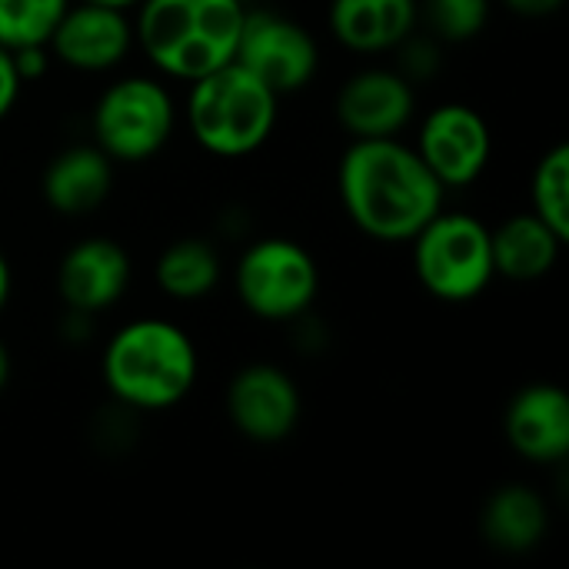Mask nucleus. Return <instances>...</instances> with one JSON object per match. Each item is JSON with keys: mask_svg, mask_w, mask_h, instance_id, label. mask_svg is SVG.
<instances>
[{"mask_svg": "<svg viewBox=\"0 0 569 569\" xmlns=\"http://www.w3.org/2000/svg\"><path fill=\"white\" fill-rule=\"evenodd\" d=\"M337 190L350 223L380 243H410L447 197L420 153L397 137L353 140L337 167Z\"/></svg>", "mask_w": 569, "mask_h": 569, "instance_id": "1", "label": "nucleus"}, {"mask_svg": "<svg viewBox=\"0 0 569 569\" xmlns=\"http://www.w3.org/2000/svg\"><path fill=\"white\" fill-rule=\"evenodd\" d=\"M110 397L133 413L177 407L197 383L200 357L183 327L163 317L123 323L100 360Z\"/></svg>", "mask_w": 569, "mask_h": 569, "instance_id": "2", "label": "nucleus"}, {"mask_svg": "<svg viewBox=\"0 0 569 569\" xmlns=\"http://www.w3.org/2000/svg\"><path fill=\"white\" fill-rule=\"evenodd\" d=\"M137 7L133 40L160 73L187 83L233 60L247 17L243 0H140Z\"/></svg>", "mask_w": 569, "mask_h": 569, "instance_id": "3", "label": "nucleus"}, {"mask_svg": "<svg viewBox=\"0 0 569 569\" xmlns=\"http://www.w3.org/2000/svg\"><path fill=\"white\" fill-rule=\"evenodd\" d=\"M280 113V97L237 60L197 77L187 93V123L193 140L223 160L257 153Z\"/></svg>", "mask_w": 569, "mask_h": 569, "instance_id": "4", "label": "nucleus"}, {"mask_svg": "<svg viewBox=\"0 0 569 569\" xmlns=\"http://www.w3.org/2000/svg\"><path fill=\"white\" fill-rule=\"evenodd\" d=\"M413 270L423 290L437 300H477L497 277L490 227L473 213L440 210L413 237Z\"/></svg>", "mask_w": 569, "mask_h": 569, "instance_id": "5", "label": "nucleus"}, {"mask_svg": "<svg viewBox=\"0 0 569 569\" xmlns=\"http://www.w3.org/2000/svg\"><path fill=\"white\" fill-rule=\"evenodd\" d=\"M177 127V103L170 90L153 77L113 80L90 117L93 143L117 163H143L157 157Z\"/></svg>", "mask_w": 569, "mask_h": 569, "instance_id": "6", "label": "nucleus"}, {"mask_svg": "<svg viewBox=\"0 0 569 569\" xmlns=\"http://www.w3.org/2000/svg\"><path fill=\"white\" fill-rule=\"evenodd\" d=\"M240 303L260 320H300L320 290L313 253L287 237H263L250 243L233 273Z\"/></svg>", "mask_w": 569, "mask_h": 569, "instance_id": "7", "label": "nucleus"}, {"mask_svg": "<svg viewBox=\"0 0 569 569\" xmlns=\"http://www.w3.org/2000/svg\"><path fill=\"white\" fill-rule=\"evenodd\" d=\"M233 60L277 97L303 90L320 67L313 33L280 10H247Z\"/></svg>", "mask_w": 569, "mask_h": 569, "instance_id": "8", "label": "nucleus"}, {"mask_svg": "<svg viewBox=\"0 0 569 569\" xmlns=\"http://www.w3.org/2000/svg\"><path fill=\"white\" fill-rule=\"evenodd\" d=\"M413 150L443 190L470 187L490 167L493 133L480 110L467 103H440L423 117Z\"/></svg>", "mask_w": 569, "mask_h": 569, "instance_id": "9", "label": "nucleus"}, {"mask_svg": "<svg viewBox=\"0 0 569 569\" xmlns=\"http://www.w3.org/2000/svg\"><path fill=\"white\" fill-rule=\"evenodd\" d=\"M303 403L293 377L273 363L243 367L227 387V417L253 443H280L300 423Z\"/></svg>", "mask_w": 569, "mask_h": 569, "instance_id": "10", "label": "nucleus"}, {"mask_svg": "<svg viewBox=\"0 0 569 569\" xmlns=\"http://www.w3.org/2000/svg\"><path fill=\"white\" fill-rule=\"evenodd\" d=\"M130 43H133V23L127 10L77 0L63 10L60 23L47 40V50L70 70L103 73L113 70L130 53Z\"/></svg>", "mask_w": 569, "mask_h": 569, "instance_id": "11", "label": "nucleus"}, {"mask_svg": "<svg viewBox=\"0 0 569 569\" xmlns=\"http://www.w3.org/2000/svg\"><path fill=\"white\" fill-rule=\"evenodd\" d=\"M413 113L417 93L400 70H360L337 93V120L353 140L397 137L413 120Z\"/></svg>", "mask_w": 569, "mask_h": 569, "instance_id": "12", "label": "nucleus"}, {"mask_svg": "<svg viewBox=\"0 0 569 569\" xmlns=\"http://www.w3.org/2000/svg\"><path fill=\"white\" fill-rule=\"evenodd\" d=\"M130 257L110 237H83L77 240L57 270V290L67 310L80 313H103L110 310L130 287Z\"/></svg>", "mask_w": 569, "mask_h": 569, "instance_id": "13", "label": "nucleus"}, {"mask_svg": "<svg viewBox=\"0 0 569 569\" xmlns=\"http://www.w3.org/2000/svg\"><path fill=\"white\" fill-rule=\"evenodd\" d=\"M507 443L530 463H560L569 453V397L557 383L523 387L503 417Z\"/></svg>", "mask_w": 569, "mask_h": 569, "instance_id": "14", "label": "nucleus"}, {"mask_svg": "<svg viewBox=\"0 0 569 569\" xmlns=\"http://www.w3.org/2000/svg\"><path fill=\"white\" fill-rule=\"evenodd\" d=\"M417 0H333L330 30L337 43L353 53H387L397 50L417 27Z\"/></svg>", "mask_w": 569, "mask_h": 569, "instance_id": "15", "label": "nucleus"}, {"mask_svg": "<svg viewBox=\"0 0 569 569\" xmlns=\"http://www.w3.org/2000/svg\"><path fill=\"white\" fill-rule=\"evenodd\" d=\"M113 187V160L93 143L60 150L43 170V197L57 213L80 217L97 210Z\"/></svg>", "mask_w": 569, "mask_h": 569, "instance_id": "16", "label": "nucleus"}, {"mask_svg": "<svg viewBox=\"0 0 569 569\" xmlns=\"http://www.w3.org/2000/svg\"><path fill=\"white\" fill-rule=\"evenodd\" d=\"M563 237L543 223L533 210L507 217L500 227L490 230V247H493V270L503 280L513 283H533L543 280L563 250Z\"/></svg>", "mask_w": 569, "mask_h": 569, "instance_id": "17", "label": "nucleus"}, {"mask_svg": "<svg viewBox=\"0 0 569 569\" xmlns=\"http://www.w3.org/2000/svg\"><path fill=\"white\" fill-rule=\"evenodd\" d=\"M480 530L483 540L500 553H530L550 530V507L533 487L507 483L487 500Z\"/></svg>", "mask_w": 569, "mask_h": 569, "instance_id": "18", "label": "nucleus"}, {"mask_svg": "<svg viewBox=\"0 0 569 569\" xmlns=\"http://www.w3.org/2000/svg\"><path fill=\"white\" fill-rule=\"evenodd\" d=\"M153 280L173 300H203L220 283V253L210 240L183 237L157 257Z\"/></svg>", "mask_w": 569, "mask_h": 569, "instance_id": "19", "label": "nucleus"}, {"mask_svg": "<svg viewBox=\"0 0 569 569\" xmlns=\"http://www.w3.org/2000/svg\"><path fill=\"white\" fill-rule=\"evenodd\" d=\"M530 210L569 240V147H550L530 180Z\"/></svg>", "mask_w": 569, "mask_h": 569, "instance_id": "20", "label": "nucleus"}, {"mask_svg": "<svg viewBox=\"0 0 569 569\" xmlns=\"http://www.w3.org/2000/svg\"><path fill=\"white\" fill-rule=\"evenodd\" d=\"M67 7L70 0H0V43L10 50L47 43Z\"/></svg>", "mask_w": 569, "mask_h": 569, "instance_id": "21", "label": "nucleus"}, {"mask_svg": "<svg viewBox=\"0 0 569 569\" xmlns=\"http://www.w3.org/2000/svg\"><path fill=\"white\" fill-rule=\"evenodd\" d=\"M420 13L443 43H467L490 23V0H427Z\"/></svg>", "mask_w": 569, "mask_h": 569, "instance_id": "22", "label": "nucleus"}, {"mask_svg": "<svg viewBox=\"0 0 569 569\" xmlns=\"http://www.w3.org/2000/svg\"><path fill=\"white\" fill-rule=\"evenodd\" d=\"M397 53H400V73L410 80V83H420V80H430L437 70H440V43H437V37H407L400 47H397Z\"/></svg>", "mask_w": 569, "mask_h": 569, "instance_id": "23", "label": "nucleus"}, {"mask_svg": "<svg viewBox=\"0 0 569 569\" xmlns=\"http://www.w3.org/2000/svg\"><path fill=\"white\" fill-rule=\"evenodd\" d=\"M20 90H23V80L13 67V53H10V47L0 43V120L10 117V110L17 107Z\"/></svg>", "mask_w": 569, "mask_h": 569, "instance_id": "24", "label": "nucleus"}, {"mask_svg": "<svg viewBox=\"0 0 569 569\" xmlns=\"http://www.w3.org/2000/svg\"><path fill=\"white\" fill-rule=\"evenodd\" d=\"M13 67L20 73V80H33V77H43L47 73V63H50V50L47 43H27V47H13Z\"/></svg>", "mask_w": 569, "mask_h": 569, "instance_id": "25", "label": "nucleus"}, {"mask_svg": "<svg viewBox=\"0 0 569 569\" xmlns=\"http://www.w3.org/2000/svg\"><path fill=\"white\" fill-rule=\"evenodd\" d=\"M507 10H513L517 17H527V20H540V17H550L563 7V0H503Z\"/></svg>", "mask_w": 569, "mask_h": 569, "instance_id": "26", "label": "nucleus"}, {"mask_svg": "<svg viewBox=\"0 0 569 569\" xmlns=\"http://www.w3.org/2000/svg\"><path fill=\"white\" fill-rule=\"evenodd\" d=\"M10 290H13V273H10V263H7V257H3V250H0V310H3L7 300H10Z\"/></svg>", "mask_w": 569, "mask_h": 569, "instance_id": "27", "label": "nucleus"}, {"mask_svg": "<svg viewBox=\"0 0 569 569\" xmlns=\"http://www.w3.org/2000/svg\"><path fill=\"white\" fill-rule=\"evenodd\" d=\"M7 380H10V353H7V347H3V340H0V393H3V387H7Z\"/></svg>", "mask_w": 569, "mask_h": 569, "instance_id": "28", "label": "nucleus"}, {"mask_svg": "<svg viewBox=\"0 0 569 569\" xmlns=\"http://www.w3.org/2000/svg\"><path fill=\"white\" fill-rule=\"evenodd\" d=\"M87 3H100V7H113V10H130V7H137L140 0H87Z\"/></svg>", "mask_w": 569, "mask_h": 569, "instance_id": "29", "label": "nucleus"}, {"mask_svg": "<svg viewBox=\"0 0 569 569\" xmlns=\"http://www.w3.org/2000/svg\"><path fill=\"white\" fill-rule=\"evenodd\" d=\"M243 3H247V0H243Z\"/></svg>", "mask_w": 569, "mask_h": 569, "instance_id": "30", "label": "nucleus"}]
</instances>
